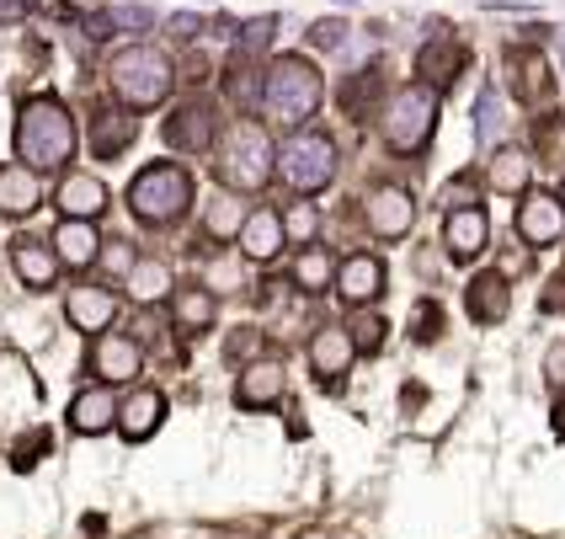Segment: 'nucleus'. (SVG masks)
<instances>
[{
  "mask_svg": "<svg viewBox=\"0 0 565 539\" xmlns=\"http://www.w3.org/2000/svg\"><path fill=\"white\" fill-rule=\"evenodd\" d=\"M342 6H352V0H342Z\"/></svg>",
  "mask_w": 565,
  "mask_h": 539,
  "instance_id": "44",
  "label": "nucleus"
},
{
  "mask_svg": "<svg viewBox=\"0 0 565 539\" xmlns=\"http://www.w3.org/2000/svg\"><path fill=\"white\" fill-rule=\"evenodd\" d=\"M32 11V0H0V28H11V22H22Z\"/></svg>",
  "mask_w": 565,
  "mask_h": 539,
  "instance_id": "39",
  "label": "nucleus"
},
{
  "mask_svg": "<svg viewBox=\"0 0 565 539\" xmlns=\"http://www.w3.org/2000/svg\"><path fill=\"white\" fill-rule=\"evenodd\" d=\"M310 43H315V49H326V54H331V49H342V43H347V22H315Z\"/></svg>",
  "mask_w": 565,
  "mask_h": 539,
  "instance_id": "36",
  "label": "nucleus"
},
{
  "mask_svg": "<svg viewBox=\"0 0 565 539\" xmlns=\"http://www.w3.org/2000/svg\"><path fill=\"white\" fill-rule=\"evenodd\" d=\"M491 182H497V192H523L529 188V156L523 150H502L491 160Z\"/></svg>",
  "mask_w": 565,
  "mask_h": 539,
  "instance_id": "30",
  "label": "nucleus"
},
{
  "mask_svg": "<svg viewBox=\"0 0 565 539\" xmlns=\"http://www.w3.org/2000/svg\"><path fill=\"white\" fill-rule=\"evenodd\" d=\"M192 203V177L182 166H145L128 182V209L145 224H177Z\"/></svg>",
  "mask_w": 565,
  "mask_h": 539,
  "instance_id": "4",
  "label": "nucleus"
},
{
  "mask_svg": "<svg viewBox=\"0 0 565 539\" xmlns=\"http://www.w3.org/2000/svg\"><path fill=\"white\" fill-rule=\"evenodd\" d=\"M64 316H70L75 331H86V337H92V331H107V326L118 320V294L102 284L70 288V294H64Z\"/></svg>",
  "mask_w": 565,
  "mask_h": 539,
  "instance_id": "8",
  "label": "nucleus"
},
{
  "mask_svg": "<svg viewBox=\"0 0 565 539\" xmlns=\"http://www.w3.org/2000/svg\"><path fill=\"white\" fill-rule=\"evenodd\" d=\"M124 288L139 299V305H160V299H171V267L156 262V256H139V262L124 273Z\"/></svg>",
  "mask_w": 565,
  "mask_h": 539,
  "instance_id": "24",
  "label": "nucleus"
},
{
  "mask_svg": "<svg viewBox=\"0 0 565 539\" xmlns=\"http://www.w3.org/2000/svg\"><path fill=\"white\" fill-rule=\"evenodd\" d=\"M177 320H182L188 331L214 326V294H209V288H182V294H177Z\"/></svg>",
  "mask_w": 565,
  "mask_h": 539,
  "instance_id": "27",
  "label": "nucleus"
},
{
  "mask_svg": "<svg viewBox=\"0 0 565 539\" xmlns=\"http://www.w3.org/2000/svg\"><path fill=\"white\" fill-rule=\"evenodd\" d=\"M235 241H241V252L252 256V262H267V256H278V246H282V220L273 209H256V214L241 220Z\"/></svg>",
  "mask_w": 565,
  "mask_h": 539,
  "instance_id": "23",
  "label": "nucleus"
},
{
  "mask_svg": "<svg viewBox=\"0 0 565 539\" xmlns=\"http://www.w3.org/2000/svg\"><path fill=\"white\" fill-rule=\"evenodd\" d=\"M49 246H54V256H60L64 267H92L96 256H102V235H96L92 220H64Z\"/></svg>",
  "mask_w": 565,
  "mask_h": 539,
  "instance_id": "20",
  "label": "nucleus"
},
{
  "mask_svg": "<svg viewBox=\"0 0 565 539\" xmlns=\"http://www.w3.org/2000/svg\"><path fill=\"white\" fill-rule=\"evenodd\" d=\"M273 124L282 128H305L320 107V75L305 60H278L262 81V102H256Z\"/></svg>",
  "mask_w": 565,
  "mask_h": 539,
  "instance_id": "2",
  "label": "nucleus"
},
{
  "mask_svg": "<svg viewBox=\"0 0 565 539\" xmlns=\"http://www.w3.org/2000/svg\"><path fill=\"white\" fill-rule=\"evenodd\" d=\"M118 422V401H113V390L107 384H96V390H81L75 401H70V433H81V438H96V433H107Z\"/></svg>",
  "mask_w": 565,
  "mask_h": 539,
  "instance_id": "17",
  "label": "nucleus"
},
{
  "mask_svg": "<svg viewBox=\"0 0 565 539\" xmlns=\"http://www.w3.org/2000/svg\"><path fill=\"white\" fill-rule=\"evenodd\" d=\"M337 294H342L347 305H374L379 294H384V267H379V256H369V252L347 256L342 267H337Z\"/></svg>",
  "mask_w": 565,
  "mask_h": 539,
  "instance_id": "12",
  "label": "nucleus"
},
{
  "mask_svg": "<svg viewBox=\"0 0 565 539\" xmlns=\"http://www.w3.org/2000/svg\"><path fill=\"white\" fill-rule=\"evenodd\" d=\"M107 81H113V92L124 96L128 107H160L166 96H171V60L150 49V43H134V49H118L113 64H107Z\"/></svg>",
  "mask_w": 565,
  "mask_h": 539,
  "instance_id": "3",
  "label": "nucleus"
},
{
  "mask_svg": "<svg viewBox=\"0 0 565 539\" xmlns=\"http://www.w3.org/2000/svg\"><path fill=\"white\" fill-rule=\"evenodd\" d=\"M475 134H480V145H491V134H497V124H502V113H497V92L480 96V107H475Z\"/></svg>",
  "mask_w": 565,
  "mask_h": 539,
  "instance_id": "35",
  "label": "nucleus"
},
{
  "mask_svg": "<svg viewBox=\"0 0 565 539\" xmlns=\"http://www.w3.org/2000/svg\"><path fill=\"white\" fill-rule=\"evenodd\" d=\"M60 209H64V220H96L107 209V188L96 182L92 171H70L60 182Z\"/></svg>",
  "mask_w": 565,
  "mask_h": 539,
  "instance_id": "21",
  "label": "nucleus"
},
{
  "mask_svg": "<svg viewBox=\"0 0 565 539\" xmlns=\"http://www.w3.org/2000/svg\"><path fill=\"white\" fill-rule=\"evenodd\" d=\"M561 230H565L561 198H550V192H529V198L518 203V235H523L529 246H550V241H561Z\"/></svg>",
  "mask_w": 565,
  "mask_h": 539,
  "instance_id": "10",
  "label": "nucleus"
},
{
  "mask_svg": "<svg viewBox=\"0 0 565 539\" xmlns=\"http://www.w3.org/2000/svg\"><path fill=\"white\" fill-rule=\"evenodd\" d=\"M507 305H512V294H507V278H497V273H480V278L470 284V316L480 320V326L502 320Z\"/></svg>",
  "mask_w": 565,
  "mask_h": 539,
  "instance_id": "25",
  "label": "nucleus"
},
{
  "mask_svg": "<svg viewBox=\"0 0 565 539\" xmlns=\"http://www.w3.org/2000/svg\"><path fill=\"white\" fill-rule=\"evenodd\" d=\"M337 278V267H331V256L326 252H305L294 262V284L305 288V294H326V284Z\"/></svg>",
  "mask_w": 565,
  "mask_h": 539,
  "instance_id": "29",
  "label": "nucleus"
},
{
  "mask_svg": "<svg viewBox=\"0 0 565 539\" xmlns=\"http://www.w3.org/2000/svg\"><path fill=\"white\" fill-rule=\"evenodd\" d=\"M550 374H555V380H565V348L550 352Z\"/></svg>",
  "mask_w": 565,
  "mask_h": 539,
  "instance_id": "42",
  "label": "nucleus"
},
{
  "mask_svg": "<svg viewBox=\"0 0 565 539\" xmlns=\"http://www.w3.org/2000/svg\"><path fill=\"white\" fill-rule=\"evenodd\" d=\"M107 267H113V273H128V267H134V252H128L124 241H113V252H107Z\"/></svg>",
  "mask_w": 565,
  "mask_h": 539,
  "instance_id": "40",
  "label": "nucleus"
},
{
  "mask_svg": "<svg viewBox=\"0 0 565 539\" xmlns=\"http://www.w3.org/2000/svg\"><path fill=\"white\" fill-rule=\"evenodd\" d=\"M443 203H448V209H475V188L470 182H454V188L443 192Z\"/></svg>",
  "mask_w": 565,
  "mask_h": 539,
  "instance_id": "38",
  "label": "nucleus"
},
{
  "mask_svg": "<svg viewBox=\"0 0 565 539\" xmlns=\"http://www.w3.org/2000/svg\"><path fill=\"white\" fill-rule=\"evenodd\" d=\"M92 369L107 384H128V380H139V369H145V352H139V342H128V337H118V331H96Z\"/></svg>",
  "mask_w": 565,
  "mask_h": 539,
  "instance_id": "9",
  "label": "nucleus"
},
{
  "mask_svg": "<svg viewBox=\"0 0 565 539\" xmlns=\"http://www.w3.org/2000/svg\"><path fill=\"white\" fill-rule=\"evenodd\" d=\"M347 331H358V337H352V348H358V352H379V348H384V331H390V326H384L379 316H358Z\"/></svg>",
  "mask_w": 565,
  "mask_h": 539,
  "instance_id": "34",
  "label": "nucleus"
},
{
  "mask_svg": "<svg viewBox=\"0 0 565 539\" xmlns=\"http://www.w3.org/2000/svg\"><path fill=\"white\" fill-rule=\"evenodd\" d=\"M43 203V182L32 166H0V214L6 220H28Z\"/></svg>",
  "mask_w": 565,
  "mask_h": 539,
  "instance_id": "16",
  "label": "nucleus"
},
{
  "mask_svg": "<svg viewBox=\"0 0 565 539\" xmlns=\"http://www.w3.org/2000/svg\"><path fill=\"white\" fill-rule=\"evenodd\" d=\"M561 209H565V192H561Z\"/></svg>",
  "mask_w": 565,
  "mask_h": 539,
  "instance_id": "43",
  "label": "nucleus"
},
{
  "mask_svg": "<svg viewBox=\"0 0 565 539\" xmlns=\"http://www.w3.org/2000/svg\"><path fill=\"white\" fill-rule=\"evenodd\" d=\"M433 124H438V96H433V86H406V92L384 107V139H390V150H401V156L422 150V145L433 139Z\"/></svg>",
  "mask_w": 565,
  "mask_h": 539,
  "instance_id": "6",
  "label": "nucleus"
},
{
  "mask_svg": "<svg viewBox=\"0 0 565 539\" xmlns=\"http://www.w3.org/2000/svg\"><path fill=\"white\" fill-rule=\"evenodd\" d=\"M160 422H166V395H160V390H134L124 406H118V422H113V427L124 433L128 444H145Z\"/></svg>",
  "mask_w": 565,
  "mask_h": 539,
  "instance_id": "14",
  "label": "nucleus"
},
{
  "mask_svg": "<svg viewBox=\"0 0 565 539\" xmlns=\"http://www.w3.org/2000/svg\"><path fill=\"white\" fill-rule=\"evenodd\" d=\"M209 139H214V118H209V107H198V102L166 118V145H171V150L198 156V150H209Z\"/></svg>",
  "mask_w": 565,
  "mask_h": 539,
  "instance_id": "22",
  "label": "nucleus"
},
{
  "mask_svg": "<svg viewBox=\"0 0 565 539\" xmlns=\"http://www.w3.org/2000/svg\"><path fill=\"white\" fill-rule=\"evenodd\" d=\"M282 220V241H294V246H310L315 230H320V209L315 203H294L288 214H278Z\"/></svg>",
  "mask_w": 565,
  "mask_h": 539,
  "instance_id": "31",
  "label": "nucleus"
},
{
  "mask_svg": "<svg viewBox=\"0 0 565 539\" xmlns=\"http://www.w3.org/2000/svg\"><path fill=\"white\" fill-rule=\"evenodd\" d=\"M134 134H139V124L128 118V113H102L92 128V150L102 160H113V156H124L128 145H134Z\"/></svg>",
  "mask_w": 565,
  "mask_h": 539,
  "instance_id": "26",
  "label": "nucleus"
},
{
  "mask_svg": "<svg viewBox=\"0 0 565 539\" xmlns=\"http://www.w3.org/2000/svg\"><path fill=\"white\" fill-rule=\"evenodd\" d=\"M282 166V182L299 192H315L331 182V171H337V150H331V139L326 134H299V139H288L282 145V156H273Z\"/></svg>",
  "mask_w": 565,
  "mask_h": 539,
  "instance_id": "7",
  "label": "nucleus"
},
{
  "mask_svg": "<svg viewBox=\"0 0 565 539\" xmlns=\"http://www.w3.org/2000/svg\"><path fill=\"white\" fill-rule=\"evenodd\" d=\"M171 32H177V38H198V17H188V11L171 17Z\"/></svg>",
  "mask_w": 565,
  "mask_h": 539,
  "instance_id": "41",
  "label": "nucleus"
},
{
  "mask_svg": "<svg viewBox=\"0 0 565 539\" xmlns=\"http://www.w3.org/2000/svg\"><path fill=\"white\" fill-rule=\"evenodd\" d=\"M352 358H358V348H352V331H347V326H326V331H315L310 363H315V374H320V384L342 380L347 369H352Z\"/></svg>",
  "mask_w": 565,
  "mask_h": 539,
  "instance_id": "15",
  "label": "nucleus"
},
{
  "mask_svg": "<svg viewBox=\"0 0 565 539\" xmlns=\"http://www.w3.org/2000/svg\"><path fill=\"white\" fill-rule=\"evenodd\" d=\"M220 177H224V188H235V192L267 188V177H273V145H267V134L256 124L230 128V139H224V150H220Z\"/></svg>",
  "mask_w": 565,
  "mask_h": 539,
  "instance_id": "5",
  "label": "nucleus"
},
{
  "mask_svg": "<svg viewBox=\"0 0 565 539\" xmlns=\"http://www.w3.org/2000/svg\"><path fill=\"white\" fill-rule=\"evenodd\" d=\"M241 220H246V214H241V198L220 192V198L209 203V214H203V230H209L214 241H230V235L241 230Z\"/></svg>",
  "mask_w": 565,
  "mask_h": 539,
  "instance_id": "28",
  "label": "nucleus"
},
{
  "mask_svg": "<svg viewBox=\"0 0 565 539\" xmlns=\"http://www.w3.org/2000/svg\"><path fill=\"white\" fill-rule=\"evenodd\" d=\"M278 401H282V363L256 358L252 369L235 380V406H246V412H267V406H278Z\"/></svg>",
  "mask_w": 565,
  "mask_h": 539,
  "instance_id": "11",
  "label": "nucleus"
},
{
  "mask_svg": "<svg viewBox=\"0 0 565 539\" xmlns=\"http://www.w3.org/2000/svg\"><path fill=\"white\" fill-rule=\"evenodd\" d=\"M273 28H278L273 17H256V22H246V28H241V38H235L241 60H252V54H262V49L273 43Z\"/></svg>",
  "mask_w": 565,
  "mask_h": 539,
  "instance_id": "32",
  "label": "nucleus"
},
{
  "mask_svg": "<svg viewBox=\"0 0 565 539\" xmlns=\"http://www.w3.org/2000/svg\"><path fill=\"white\" fill-rule=\"evenodd\" d=\"M443 241H448V256H454V262H475V256L486 252V214H480V209H448Z\"/></svg>",
  "mask_w": 565,
  "mask_h": 539,
  "instance_id": "19",
  "label": "nucleus"
},
{
  "mask_svg": "<svg viewBox=\"0 0 565 539\" xmlns=\"http://www.w3.org/2000/svg\"><path fill=\"white\" fill-rule=\"evenodd\" d=\"M102 22L107 28H124V32H145V28H156V11L150 6H113Z\"/></svg>",
  "mask_w": 565,
  "mask_h": 539,
  "instance_id": "33",
  "label": "nucleus"
},
{
  "mask_svg": "<svg viewBox=\"0 0 565 539\" xmlns=\"http://www.w3.org/2000/svg\"><path fill=\"white\" fill-rule=\"evenodd\" d=\"M230 102H235V107H256V102H262V86H256V81H241V70H230Z\"/></svg>",
  "mask_w": 565,
  "mask_h": 539,
  "instance_id": "37",
  "label": "nucleus"
},
{
  "mask_svg": "<svg viewBox=\"0 0 565 539\" xmlns=\"http://www.w3.org/2000/svg\"><path fill=\"white\" fill-rule=\"evenodd\" d=\"M411 224H416V203H411V192L384 188V192L369 198V230H374V235L395 241V235H406Z\"/></svg>",
  "mask_w": 565,
  "mask_h": 539,
  "instance_id": "18",
  "label": "nucleus"
},
{
  "mask_svg": "<svg viewBox=\"0 0 565 539\" xmlns=\"http://www.w3.org/2000/svg\"><path fill=\"white\" fill-rule=\"evenodd\" d=\"M75 118L60 96H32L22 102V118H17V160L32 171H60L64 160L75 156Z\"/></svg>",
  "mask_w": 565,
  "mask_h": 539,
  "instance_id": "1",
  "label": "nucleus"
},
{
  "mask_svg": "<svg viewBox=\"0 0 565 539\" xmlns=\"http://www.w3.org/2000/svg\"><path fill=\"white\" fill-rule=\"evenodd\" d=\"M11 267H17V278L28 288H54L60 278V256L49 241H32V235H17L11 241Z\"/></svg>",
  "mask_w": 565,
  "mask_h": 539,
  "instance_id": "13",
  "label": "nucleus"
}]
</instances>
